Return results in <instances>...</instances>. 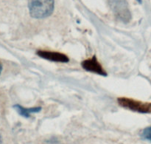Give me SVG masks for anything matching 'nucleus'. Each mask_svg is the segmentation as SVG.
Masks as SVG:
<instances>
[{
    "instance_id": "3",
    "label": "nucleus",
    "mask_w": 151,
    "mask_h": 144,
    "mask_svg": "<svg viewBox=\"0 0 151 144\" xmlns=\"http://www.w3.org/2000/svg\"><path fill=\"white\" fill-rule=\"evenodd\" d=\"M111 7L116 17L122 22H128L131 19V13L125 0H111Z\"/></svg>"
},
{
    "instance_id": "1",
    "label": "nucleus",
    "mask_w": 151,
    "mask_h": 144,
    "mask_svg": "<svg viewBox=\"0 0 151 144\" xmlns=\"http://www.w3.org/2000/svg\"><path fill=\"white\" fill-rule=\"evenodd\" d=\"M55 0H29V14L35 19H44L52 13Z\"/></svg>"
},
{
    "instance_id": "2",
    "label": "nucleus",
    "mask_w": 151,
    "mask_h": 144,
    "mask_svg": "<svg viewBox=\"0 0 151 144\" xmlns=\"http://www.w3.org/2000/svg\"><path fill=\"white\" fill-rule=\"evenodd\" d=\"M118 103L121 106L130 109L134 112L139 113H150L151 103H143L137 100H134L128 98H118Z\"/></svg>"
},
{
    "instance_id": "4",
    "label": "nucleus",
    "mask_w": 151,
    "mask_h": 144,
    "mask_svg": "<svg viewBox=\"0 0 151 144\" xmlns=\"http://www.w3.org/2000/svg\"><path fill=\"white\" fill-rule=\"evenodd\" d=\"M81 65H82L83 68L85 70L94 72V73L97 74V75H103V76H107V73H106V70L103 69V67L100 64V62H98L95 56H93L91 59L83 61Z\"/></svg>"
},
{
    "instance_id": "7",
    "label": "nucleus",
    "mask_w": 151,
    "mask_h": 144,
    "mask_svg": "<svg viewBox=\"0 0 151 144\" xmlns=\"http://www.w3.org/2000/svg\"><path fill=\"white\" fill-rule=\"evenodd\" d=\"M142 137L145 140L151 142V127H147L143 130L142 133Z\"/></svg>"
},
{
    "instance_id": "9",
    "label": "nucleus",
    "mask_w": 151,
    "mask_h": 144,
    "mask_svg": "<svg viewBox=\"0 0 151 144\" xmlns=\"http://www.w3.org/2000/svg\"><path fill=\"white\" fill-rule=\"evenodd\" d=\"M0 144H2V138H1V134H0Z\"/></svg>"
},
{
    "instance_id": "6",
    "label": "nucleus",
    "mask_w": 151,
    "mask_h": 144,
    "mask_svg": "<svg viewBox=\"0 0 151 144\" xmlns=\"http://www.w3.org/2000/svg\"><path fill=\"white\" fill-rule=\"evenodd\" d=\"M14 108L16 109L19 115L24 117V118H29L31 114L36 113V112H40L41 110V108L40 106L32 108H24L20 105H15Z\"/></svg>"
},
{
    "instance_id": "8",
    "label": "nucleus",
    "mask_w": 151,
    "mask_h": 144,
    "mask_svg": "<svg viewBox=\"0 0 151 144\" xmlns=\"http://www.w3.org/2000/svg\"><path fill=\"white\" fill-rule=\"evenodd\" d=\"M1 70H2V65H1V64L0 63V74H1Z\"/></svg>"
},
{
    "instance_id": "10",
    "label": "nucleus",
    "mask_w": 151,
    "mask_h": 144,
    "mask_svg": "<svg viewBox=\"0 0 151 144\" xmlns=\"http://www.w3.org/2000/svg\"><path fill=\"white\" fill-rule=\"evenodd\" d=\"M139 3H142V0H137Z\"/></svg>"
},
{
    "instance_id": "5",
    "label": "nucleus",
    "mask_w": 151,
    "mask_h": 144,
    "mask_svg": "<svg viewBox=\"0 0 151 144\" xmlns=\"http://www.w3.org/2000/svg\"><path fill=\"white\" fill-rule=\"evenodd\" d=\"M37 54L42 59H46V60L51 61V62H61V63H66L69 61V58L65 54L60 53H57V52H50V51H41L37 52Z\"/></svg>"
}]
</instances>
